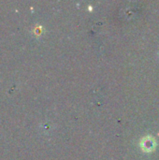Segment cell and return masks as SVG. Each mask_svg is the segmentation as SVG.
Instances as JSON below:
<instances>
[{
	"label": "cell",
	"instance_id": "obj_1",
	"mask_svg": "<svg viewBox=\"0 0 159 160\" xmlns=\"http://www.w3.org/2000/svg\"><path fill=\"white\" fill-rule=\"evenodd\" d=\"M153 144H155V142H153L150 137H147L144 139V144L142 145V148L150 151L151 149H153Z\"/></svg>",
	"mask_w": 159,
	"mask_h": 160
}]
</instances>
